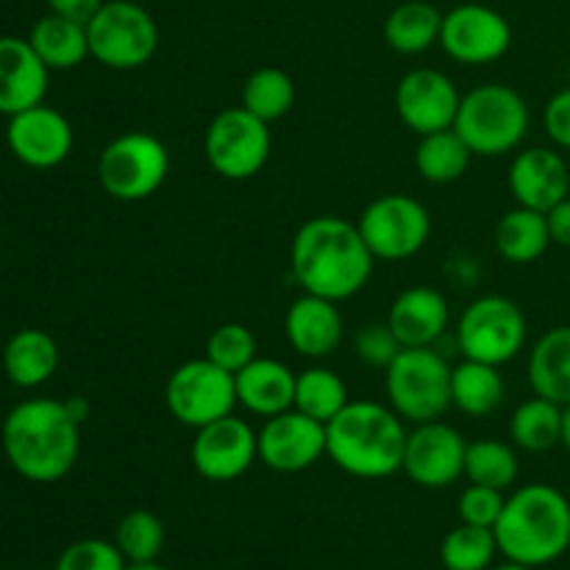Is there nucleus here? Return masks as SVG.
<instances>
[{"label": "nucleus", "instance_id": "nucleus-31", "mask_svg": "<svg viewBox=\"0 0 570 570\" xmlns=\"http://www.w3.org/2000/svg\"><path fill=\"white\" fill-rule=\"evenodd\" d=\"M512 445L532 454H543L562 443V406L532 395L510 417Z\"/></svg>", "mask_w": 570, "mask_h": 570}, {"label": "nucleus", "instance_id": "nucleus-27", "mask_svg": "<svg viewBox=\"0 0 570 570\" xmlns=\"http://www.w3.org/2000/svg\"><path fill=\"white\" fill-rule=\"evenodd\" d=\"M551 232L546 212L515 206L495 226V250L510 265H532L549 250Z\"/></svg>", "mask_w": 570, "mask_h": 570}, {"label": "nucleus", "instance_id": "nucleus-36", "mask_svg": "<svg viewBox=\"0 0 570 570\" xmlns=\"http://www.w3.org/2000/svg\"><path fill=\"white\" fill-rule=\"evenodd\" d=\"M115 543L126 562H156L165 549V523L148 510H131L117 523Z\"/></svg>", "mask_w": 570, "mask_h": 570}, {"label": "nucleus", "instance_id": "nucleus-39", "mask_svg": "<svg viewBox=\"0 0 570 570\" xmlns=\"http://www.w3.org/2000/svg\"><path fill=\"white\" fill-rule=\"evenodd\" d=\"M504 504H507V495L501 493V490L484 488V484H468V488L462 490L456 512H460L462 523L495 529L501 512H504Z\"/></svg>", "mask_w": 570, "mask_h": 570}, {"label": "nucleus", "instance_id": "nucleus-29", "mask_svg": "<svg viewBox=\"0 0 570 570\" xmlns=\"http://www.w3.org/2000/svg\"><path fill=\"white\" fill-rule=\"evenodd\" d=\"M507 384L495 365L462 360L451 367V406L471 417H484L504 404Z\"/></svg>", "mask_w": 570, "mask_h": 570}, {"label": "nucleus", "instance_id": "nucleus-5", "mask_svg": "<svg viewBox=\"0 0 570 570\" xmlns=\"http://www.w3.org/2000/svg\"><path fill=\"white\" fill-rule=\"evenodd\" d=\"M454 131L473 156H507L521 148L529 134V106L507 83H482L462 95Z\"/></svg>", "mask_w": 570, "mask_h": 570}, {"label": "nucleus", "instance_id": "nucleus-4", "mask_svg": "<svg viewBox=\"0 0 570 570\" xmlns=\"http://www.w3.org/2000/svg\"><path fill=\"white\" fill-rule=\"evenodd\" d=\"M493 532L504 560L549 566L570 549V501L551 484H527L507 499Z\"/></svg>", "mask_w": 570, "mask_h": 570}, {"label": "nucleus", "instance_id": "nucleus-46", "mask_svg": "<svg viewBox=\"0 0 570 570\" xmlns=\"http://www.w3.org/2000/svg\"><path fill=\"white\" fill-rule=\"evenodd\" d=\"M126 570H170V568H165L161 562H128Z\"/></svg>", "mask_w": 570, "mask_h": 570}, {"label": "nucleus", "instance_id": "nucleus-45", "mask_svg": "<svg viewBox=\"0 0 570 570\" xmlns=\"http://www.w3.org/2000/svg\"><path fill=\"white\" fill-rule=\"evenodd\" d=\"M566 445V451L570 454V404L562 406V443Z\"/></svg>", "mask_w": 570, "mask_h": 570}, {"label": "nucleus", "instance_id": "nucleus-3", "mask_svg": "<svg viewBox=\"0 0 570 570\" xmlns=\"http://www.w3.org/2000/svg\"><path fill=\"white\" fill-rule=\"evenodd\" d=\"M404 417L376 401H351L326 423V456L356 479H387L404 468Z\"/></svg>", "mask_w": 570, "mask_h": 570}, {"label": "nucleus", "instance_id": "nucleus-16", "mask_svg": "<svg viewBox=\"0 0 570 570\" xmlns=\"http://www.w3.org/2000/svg\"><path fill=\"white\" fill-rule=\"evenodd\" d=\"M460 89L445 72L432 67H417L406 72L395 89V111L401 122L417 137L454 128L456 111H460Z\"/></svg>", "mask_w": 570, "mask_h": 570}, {"label": "nucleus", "instance_id": "nucleus-32", "mask_svg": "<svg viewBox=\"0 0 570 570\" xmlns=\"http://www.w3.org/2000/svg\"><path fill=\"white\" fill-rule=\"evenodd\" d=\"M348 387L332 367H306L295 373V410L328 423L348 406Z\"/></svg>", "mask_w": 570, "mask_h": 570}, {"label": "nucleus", "instance_id": "nucleus-14", "mask_svg": "<svg viewBox=\"0 0 570 570\" xmlns=\"http://www.w3.org/2000/svg\"><path fill=\"white\" fill-rule=\"evenodd\" d=\"M468 443L454 426L443 421L417 423L406 434L401 471L426 490H440L465 476Z\"/></svg>", "mask_w": 570, "mask_h": 570}, {"label": "nucleus", "instance_id": "nucleus-30", "mask_svg": "<svg viewBox=\"0 0 570 570\" xmlns=\"http://www.w3.org/2000/svg\"><path fill=\"white\" fill-rule=\"evenodd\" d=\"M473 154L465 139L454 131H434L421 137L415 148V170L429 184H454L465 176Z\"/></svg>", "mask_w": 570, "mask_h": 570}, {"label": "nucleus", "instance_id": "nucleus-41", "mask_svg": "<svg viewBox=\"0 0 570 570\" xmlns=\"http://www.w3.org/2000/svg\"><path fill=\"white\" fill-rule=\"evenodd\" d=\"M543 128L557 148L570 150V87L557 92L554 98L546 104Z\"/></svg>", "mask_w": 570, "mask_h": 570}, {"label": "nucleus", "instance_id": "nucleus-40", "mask_svg": "<svg viewBox=\"0 0 570 570\" xmlns=\"http://www.w3.org/2000/svg\"><path fill=\"white\" fill-rule=\"evenodd\" d=\"M401 343L399 337L393 334V328L384 323H367V326L360 328L356 334V356L365 362L367 367H382L387 371L390 362L399 356Z\"/></svg>", "mask_w": 570, "mask_h": 570}, {"label": "nucleus", "instance_id": "nucleus-18", "mask_svg": "<svg viewBox=\"0 0 570 570\" xmlns=\"http://www.w3.org/2000/svg\"><path fill=\"white\" fill-rule=\"evenodd\" d=\"M72 142H76V134H72L70 120L48 104L11 115L6 126V145L11 156L33 170L59 167L70 156Z\"/></svg>", "mask_w": 570, "mask_h": 570}, {"label": "nucleus", "instance_id": "nucleus-37", "mask_svg": "<svg viewBox=\"0 0 570 570\" xmlns=\"http://www.w3.org/2000/svg\"><path fill=\"white\" fill-rule=\"evenodd\" d=\"M206 360L237 376L245 365L256 360V337L243 323H223L206 340Z\"/></svg>", "mask_w": 570, "mask_h": 570}, {"label": "nucleus", "instance_id": "nucleus-33", "mask_svg": "<svg viewBox=\"0 0 570 570\" xmlns=\"http://www.w3.org/2000/svg\"><path fill=\"white\" fill-rule=\"evenodd\" d=\"M518 471V454L515 445L504 443V440L484 438L468 443L465 451V476L471 484H484L493 490H510L515 484Z\"/></svg>", "mask_w": 570, "mask_h": 570}, {"label": "nucleus", "instance_id": "nucleus-17", "mask_svg": "<svg viewBox=\"0 0 570 570\" xmlns=\"http://www.w3.org/2000/svg\"><path fill=\"white\" fill-rule=\"evenodd\" d=\"M259 460L276 473H301L326 456V423L293 410L265 417L256 432Z\"/></svg>", "mask_w": 570, "mask_h": 570}, {"label": "nucleus", "instance_id": "nucleus-9", "mask_svg": "<svg viewBox=\"0 0 570 570\" xmlns=\"http://www.w3.org/2000/svg\"><path fill=\"white\" fill-rule=\"evenodd\" d=\"M527 343V317L521 306L504 295H482L465 306L456 323V345L465 360L507 365Z\"/></svg>", "mask_w": 570, "mask_h": 570}, {"label": "nucleus", "instance_id": "nucleus-7", "mask_svg": "<svg viewBox=\"0 0 570 570\" xmlns=\"http://www.w3.org/2000/svg\"><path fill=\"white\" fill-rule=\"evenodd\" d=\"M89 59L109 70H139L159 50V26L134 0H106L87 22Z\"/></svg>", "mask_w": 570, "mask_h": 570}, {"label": "nucleus", "instance_id": "nucleus-19", "mask_svg": "<svg viewBox=\"0 0 570 570\" xmlns=\"http://www.w3.org/2000/svg\"><path fill=\"white\" fill-rule=\"evenodd\" d=\"M507 184L518 206L549 212L570 195L568 161L560 150L527 148L512 159Z\"/></svg>", "mask_w": 570, "mask_h": 570}, {"label": "nucleus", "instance_id": "nucleus-35", "mask_svg": "<svg viewBox=\"0 0 570 570\" xmlns=\"http://www.w3.org/2000/svg\"><path fill=\"white\" fill-rule=\"evenodd\" d=\"M499 554V540L493 529L460 523L445 534L440 546V560L445 570H488Z\"/></svg>", "mask_w": 570, "mask_h": 570}, {"label": "nucleus", "instance_id": "nucleus-15", "mask_svg": "<svg viewBox=\"0 0 570 570\" xmlns=\"http://www.w3.org/2000/svg\"><path fill=\"white\" fill-rule=\"evenodd\" d=\"M193 465L209 482H234L259 460L256 432L237 415H226L209 426L195 429Z\"/></svg>", "mask_w": 570, "mask_h": 570}, {"label": "nucleus", "instance_id": "nucleus-6", "mask_svg": "<svg viewBox=\"0 0 570 570\" xmlns=\"http://www.w3.org/2000/svg\"><path fill=\"white\" fill-rule=\"evenodd\" d=\"M387 404L410 423L440 421L451 410V365L434 348H401L384 371Z\"/></svg>", "mask_w": 570, "mask_h": 570}, {"label": "nucleus", "instance_id": "nucleus-44", "mask_svg": "<svg viewBox=\"0 0 570 570\" xmlns=\"http://www.w3.org/2000/svg\"><path fill=\"white\" fill-rule=\"evenodd\" d=\"M65 406H67V412H70L72 417H76L78 423H87V417H89V404H87V399H83V395H70V399L65 401Z\"/></svg>", "mask_w": 570, "mask_h": 570}, {"label": "nucleus", "instance_id": "nucleus-28", "mask_svg": "<svg viewBox=\"0 0 570 570\" xmlns=\"http://www.w3.org/2000/svg\"><path fill=\"white\" fill-rule=\"evenodd\" d=\"M443 31V11L426 0H406L395 6L384 20V42L404 56L426 53L440 42Z\"/></svg>", "mask_w": 570, "mask_h": 570}, {"label": "nucleus", "instance_id": "nucleus-1", "mask_svg": "<svg viewBox=\"0 0 570 570\" xmlns=\"http://www.w3.org/2000/svg\"><path fill=\"white\" fill-rule=\"evenodd\" d=\"M376 256L360 226L345 217L321 215L306 220L289 245V267L298 287L321 298L348 301L371 282Z\"/></svg>", "mask_w": 570, "mask_h": 570}, {"label": "nucleus", "instance_id": "nucleus-20", "mask_svg": "<svg viewBox=\"0 0 570 570\" xmlns=\"http://www.w3.org/2000/svg\"><path fill=\"white\" fill-rule=\"evenodd\" d=\"M50 70L31 42L22 37H0V115L11 117L45 104Z\"/></svg>", "mask_w": 570, "mask_h": 570}, {"label": "nucleus", "instance_id": "nucleus-26", "mask_svg": "<svg viewBox=\"0 0 570 570\" xmlns=\"http://www.w3.org/2000/svg\"><path fill=\"white\" fill-rule=\"evenodd\" d=\"M28 42H31V48L37 50V56L45 61L50 72L76 70V67H81L89 59L87 22L53 14V11L33 22Z\"/></svg>", "mask_w": 570, "mask_h": 570}, {"label": "nucleus", "instance_id": "nucleus-22", "mask_svg": "<svg viewBox=\"0 0 570 570\" xmlns=\"http://www.w3.org/2000/svg\"><path fill=\"white\" fill-rule=\"evenodd\" d=\"M343 315L337 304L321 295L304 293L293 301L284 317V334L289 345L306 360H326L343 343Z\"/></svg>", "mask_w": 570, "mask_h": 570}, {"label": "nucleus", "instance_id": "nucleus-21", "mask_svg": "<svg viewBox=\"0 0 570 570\" xmlns=\"http://www.w3.org/2000/svg\"><path fill=\"white\" fill-rule=\"evenodd\" d=\"M449 301L434 287H410L393 301L387 326L399 337L401 348H434L449 332Z\"/></svg>", "mask_w": 570, "mask_h": 570}, {"label": "nucleus", "instance_id": "nucleus-25", "mask_svg": "<svg viewBox=\"0 0 570 570\" xmlns=\"http://www.w3.org/2000/svg\"><path fill=\"white\" fill-rule=\"evenodd\" d=\"M527 373L534 395L570 404V326L551 328L534 343Z\"/></svg>", "mask_w": 570, "mask_h": 570}, {"label": "nucleus", "instance_id": "nucleus-24", "mask_svg": "<svg viewBox=\"0 0 570 570\" xmlns=\"http://www.w3.org/2000/svg\"><path fill=\"white\" fill-rule=\"evenodd\" d=\"M59 343L42 328H20L3 348V373L14 387L37 390L59 371Z\"/></svg>", "mask_w": 570, "mask_h": 570}, {"label": "nucleus", "instance_id": "nucleus-10", "mask_svg": "<svg viewBox=\"0 0 570 570\" xmlns=\"http://www.w3.org/2000/svg\"><path fill=\"white\" fill-rule=\"evenodd\" d=\"M271 122L250 115L245 106H232L212 117L204 137V154L212 170L228 181H245L262 173L271 159Z\"/></svg>", "mask_w": 570, "mask_h": 570}, {"label": "nucleus", "instance_id": "nucleus-38", "mask_svg": "<svg viewBox=\"0 0 570 570\" xmlns=\"http://www.w3.org/2000/svg\"><path fill=\"white\" fill-rule=\"evenodd\" d=\"M128 562L117 543L100 538L76 540L56 560V570H126Z\"/></svg>", "mask_w": 570, "mask_h": 570}, {"label": "nucleus", "instance_id": "nucleus-43", "mask_svg": "<svg viewBox=\"0 0 570 570\" xmlns=\"http://www.w3.org/2000/svg\"><path fill=\"white\" fill-rule=\"evenodd\" d=\"M45 3H48V9L53 11V14L70 17V20L78 22H89V17H92L106 0H45Z\"/></svg>", "mask_w": 570, "mask_h": 570}, {"label": "nucleus", "instance_id": "nucleus-8", "mask_svg": "<svg viewBox=\"0 0 570 570\" xmlns=\"http://www.w3.org/2000/svg\"><path fill=\"white\" fill-rule=\"evenodd\" d=\"M170 173L165 142L148 131H128L111 139L98 156V181L109 198L139 204L161 189Z\"/></svg>", "mask_w": 570, "mask_h": 570}, {"label": "nucleus", "instance_id": "nucleus-47", "mask_svg": "<svg viewBox=\"0 0 570 570\" xmlns=\"http://www.w3.org/2000/svg\"><path fill=\"white\" fill-rule=\"evenodd\" d=\"M493 570H534V568L523 566V562H512V560H507V562H504V566H495Z\"/></svg>", "mask_w": 570, "mask_h": 570}, {"label": "nucleus", "instance_id": "nucleus-13", "mask_svg": "<svg viewBox=\"0 0 570 570\" xmlns=\"http://www.w3.org/2000/svg\"><path fill=\"white\" fill-rule=\"evenodd\" d=\"M440 45L460 65H493L510 50L512 26L501 11L490 9V6L462 3L443 14Z\"/></svg>", "mask_w": 570, "mask_h": 570}, {"label": "nucleus", "instance_id": "nucleus-12", "mask_svg": "<svg viewBox=\"0 0 570 570\" xmlns=\"http://www.w3.org/2000/svg\"><path fill=\"white\" fill-rule=\"evenodd\" d=\"M356 226L371 254L382 262L410 259L432 237L429 209L404 193H390L371 200Z\"/></svg>", "mask_w": 570, "mask_h": 570}, {"label": "nucleus", "instance_id": "nucleus-42", "mask_svg": "<svg viewBox=\"0 0 570 570\" xmlns=\"http://www.w3.org/2000/svg\"><path fill=\"white\" fill-rule=\"evenodd\" d=\"M546 217H549L551 243L570 250V195L566 200H560L554 209L546 212Z\"/></svg>", "mask_w": 570, "mask_h": 570}, {"label": "nucleus", "instance_id": "nucleus-23", "mask_svg": "<svg viewBox=\"0 0 570 570\" xmlns=\"http://www.w3.org/2000/svg\"><path fill=\"white\" fill-rule=\"evenodd\" d=\"M237 382V404L250 415L273 417L295 406V373L278 360H259L234 376Z\"/></svg>", "mask_w": 570, "mask_h": 570}, {"label": "nucleus", "instance_id": "nucleus-34", "mask_svg": "<svg viewBox=\"0 0 570 570\" xmlns=\"http://www.w3.org/2000/svg\"><path fill=\"white\" fill-rule=\"evenodd\" d=\"M295 104V83L282 67H259L243 83V106L259 120H282Z\"/></svg>", "mask_w": 570, "mask_h": 570}, {"label": "nucleus", "instance_id": "nucleus-11", "mask_svg": "<svg viewBox=\"0 0 570 570\" xmlns=\"http://www.w3.org/2000/svg\"><path fill=\"white\" fill-rule=\"evenodd\" d=\"M165 404L181 426H209L220 417L234 415V406H239L234 373L223 371L206 356L184 362L167 379Z\"/></svg>", "mask_w": 570, "mask_h": 570}, {"label": "nucleus", "instance_id": "nucleus-2", "mask_svg": "<svg viewBox=\"0 0 570 570\" xmlns=\"http://www.w3.org/2000/svg\"><path fill=\"white\" fill-rule=\"evenodd\" d=\"M0 445L14 473L33 484H53L76 468L81 423L67 412L65 401L28 399L6 415Z\"/></svg>", "mask_w": 570, "mask_h": 570}]
</instances>
